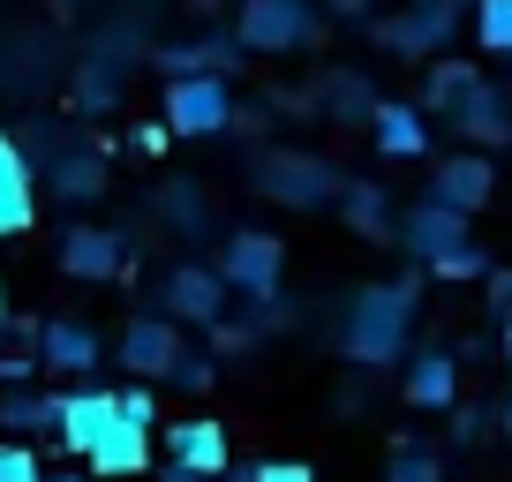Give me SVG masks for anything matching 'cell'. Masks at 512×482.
Listing matches in <instances>:
<instances>
[{
    "mask_svg": "<svg viewBox=\"0 0 512 482\" xmlns=\"http://www.w3.org/2000/svg\"><path fill=\"white\" fill-rule=\"evenodd\" d=\"M407 324H415V279H400V287H362L354 309H347V324H339V347H347V362H362V370H384V362H400Z\"/></svg>",
    "mask_w": 512,
    "mask_h": 482,
    "instance_id": "cell-1",
    "label": "cell"
},
{
    "mask_svg": "<svg viewBox=\"0 0 512 482\" xmlns=\"http://www.w3.org/2000/svg\"><path fill=\"white\" fill-rule=\"evenodd\" d=\"M317 38V8L309 0H241V23H234V46L249 53H294Z\"/></svg>",
    "mask_w": 512,
    "mask_h": 482,
    "instance_id": "cell-2",
    "label": "cell"
},
{
    "mask_svg": "<svg viewBox=\"0 0 512 482\" xmlns=\"http://www.w3.org/2000/svg\"><path fill=\"white\" fill-rule=\"evenodd\" d=\"M219 129H234L226 76H174L166 83V136H219Z\"/></svg>",
    "mask_w": 512,
    "mask_h": 482,
    "instance_id": "cell-3",
    "label": "cell"
},
{
    "mask_svg": "<svg viewBox=\"0 0 512 482\" xmlns=\"http://www.w3.org/2000/svg\"><path fill=\"white\" fill-rule=\"evenodd\" d=\"M279 272H287V241L264 234V226H249V234L226 241V257H219V287L226 294H279Z\"/></svg>",
    "mask_w": 512,
    "mask_h": 482,
    "instance_id": "cell-4",
    "label": "cell"
},
{
    "mask_svg": "<svg viewBox=\"0 0 512 482\" xmlns=\"http://www.w3.org/2000/svg\"><path fill=\"white\" fill-rule=\"evenodd\" d=\"M31 347H38V370H53V377H91L98 362H106V339L83 317H46Z\"/></svg>",
    "mask_w": 512,
    "mask_h": 482,
    "instance_id": "cell-5",
    "label": "cell"
},
{
    "mask_svg": "<svg viewBox=\"0 0 512 482\" xmlns=\"http://www.w3.org/2000/svg\"><path fill=\"white\" fill-rule=\"evenodd\" d=\"M121 370L136 377V385H166V370L181 362V332H174V317H128V332H121Z\"/></svg>",
    "mask_w": 512,
    "mask_h": 482,
    "instance_id": "cell-6",
    "label": "cell"
},
{
    "mask_svg": "<svg viewBox=\"0 0 512 482\" xmlns=\"http://www.w3.org/2000/svg\"><path fill=\"white\" fill-rule=\"evenodd\" d=\"M159 317H174V324H219V309H226V287H219V272H204V264H174L166 272V287H159Z\"/></svg>",
    "mask_w": 512,
    "mask_h": 482,
    "instance_id": "cell-7",
    "label": "cell"
},
{
    "mask_svg": "<svg viewBox=\"0 0 512 482\" xmlns=\"http://www.w3.org/2000/svg\"><path fill=\"white\" fill-rule=\"evenodd\" d=\"M264 189L279 196V204H332L347 181L332 174L324 159H302V151H279V159H264Z\"/></svg>",
    "mask_w": 512,
    "mask_h": 482,
    "instance_id": "cell-8",
    "label": "cell"
},
{
    "mask_svg": "<svg viewBox=\"0 0 512 482\" xmlns=\"http://www.w3.org/2000/svg\"><path fill=\"white\" fill-rule=\"evenodd\" d=\"M392 241H400V249H407L415 264H437L445 249H460V241H467V219H460V211H445V204H430V196H422V204L407 211L400 226H392Z\"/></svg>",
    "mask_w": 512,
    "mask_h": 482,
    "instance_id": "cell-9",
    "label": "cell"
},
{
    "mask_svg": "<svg viewBox=\"0 0 512 482\" xmlns=\"http://www.w3.org/2000/svg\"><path fill=\"white\" fill-rule=\"evenodd\" d=\"M166 460H174V467H189V475H211V482H219L226 467H234V445H226V422H211V415H196V422H174V430H166Z\"/></svg>",
    "mask_w": 512,
    "mask_h": 482,
    "instance_id": "cell-10",
    "label": "cell"
},
{
    "mask_svg": "<svg viewBox=\"0 0 512 482\" xmlns=\"http://www.w3.org/2000/svg\"><path fill=\"white\" fill-rule=\"evenodd\" d=\"M83 467H91L98 482H128V475H144V467H151V430H136V422H121V407H113L106 437H98V445L83 452Z\"/></svg>",
    "mask_w": 512,
    "mask_h": 482,
    "instance_id": "cell-11",
    "label": "cell"
},
{
    "mask_svg": "<svg viewBox=\"0 0 512 482\" xmlns=\"http://www.w3.org/2000/svg\"><path fill=\"white\" fill-rule=\"evenodd\" d=\"M490 189H497V166L482 159V151H460V159H445L437 166V181H430V204H445V211H482L490 204Z\"/></svg>",
    "mask_w": 512,
    "mask_h": 482,
    "instance_id": "cell-12",
    "label": "cell"
},
{
    "mask_svg": "<svg viewBox=\"0 0 512 482\" xmlns=\"http://www.w3.org/2000/svg\"><path fill=\"white\" fill-rule=\"evenodd\" d=\"M452 129L467 144H512V98L490 91V83H467L460 106H452Z\"/></svg>",
    "mask_w": 512,
    "mask_h": 482,
    "instance_id": "cell-13",
    "label": "cell"
},
{
    "mask_svg": "<svg viewBox=\"0 0 512 482\" xmlns=\"http://www.w3.org/2000/svg\"><path fill=\"white\" fill-rule=\"evenodd\" d=\"M31 219H38V196H31V166H23L16 136H0V241L31 234Z\"/></svg>",
    "mask_w": 512,
    "mask_h": 482,
    "instance_id": "cell-14",
    "label": "cell"
},
{
    "mask_svg": "<svg viewBox=\"0 0 512 482\" xmlns=\"http://www.w3.org/2000/svg\"><path fill=\"white\" fill-rule=\"evenodd\" d=\"M106 422H113V392L106 385H83V392H61V430H53V437L83 460V452L106 437Z\"/></svg>",
    "mask_w": 512,
    "mask_h": 482,
    "instance_id": "cell-15",
    "label": "cell"
},
{
    "mask_svg": "<svg viewBox=\"0 0 512 482\" xmlns=\"http://www.w3.org/2000/svg\"><path fill=\"white\" fill-rule=\"evenodd\" d=\"M452 23H460V16H452V8H437V0H407V8L384 23L377 38H384V46H400V53H437V46L452 38Z\"/></svg>",
    "mask_w": 512,
    "mask_h": 482,
    "instance_id": "cell-16",
    "label": "cell"
},
{
    "mask_svg": "<svg viewBox=\"0 0 512 482\" xmlns=\"http://www.w3.org/2000/svg\"><path fill=\"white\" fill-rule=\"evenodd\" d=\"M369 136H377L384 159H422V151H430V121H422V106H400V98L369 106Z\"/></svg>",
    "mask_w": 512,
    "mask_h": 482,
    "instance_id": "cell-17",
    "label": "cell"
},
{
    "mask_svg": "<svg viewBox=\"0 0 512 482\" xmlns=\"http://www.w3.org/2000/svg\"><path fill=\"white\" fill-rule=\"evenodd\" d=\"M460 400V362H452L445 347H422L415 362H407V407H452Z\"/></svg>",
    "mask_w": 512,
    "mask_h": 482,
    "instance_id": "cell-18",
    "label": "cell"
},
{
    "mask_svg": "<svg viewBox=\"0 0 512 482\" xmlns=\"http://www.w3.org/2000/svg\"><path fill=\"white\" fill-rule=\"evenodd\" d=\"M61 272L68 279H113V272H121V234H106V226H76V234L61 241Z\"/></svg>",
    "mask_w": 512,
    "mask_h": 482,
    "instance_id": "cell-19",
    "label": "cell"
},
{
    "mask_svg": "<svg viewBox=\"0 0 512 482\" xmlns=\"http://www.w3.org/2000/svg\"><path fill=\"white\" fill-rule=\"evenodd\" d=\"M0 430L31 437V430H61V392H0Z\"/></svg>",
    "mask_w": 512,
    "mask_h": 482,
    "instance_id": "cell-20",
    "label": "cell"
},
{
    "mask_svg": "<svg viewBox=\"0 0 512 482\" xmlns=\"http://www.w3.org/2000/svg\"><path fill=\"white\" fill-rule=\"evenodd\" d=\"M339 204H347L354 234H369V241H384V234H392V211H384V196L369 189V181H354V189H339Z\"/></svg>",
    "mask_w": 512,
    "mask_h": 482,
    "instance_id": "cell-21",
    "label": "cell"
},
{
    "mask_svg": "<svg viewBox=\"0 0 512 482\" xmlns=\"http://www.w3.org/2000/svg\"><path fill=\"white\" fill-rule=\"evenodd\" d=\"M475 38L512 61V0H475Z\"/></svg>",
    "mask_w": 512,
    "mask_h": 482,
    "instance_id": "cell-22",
    "label": "cell"
},
{
    "mask_svg": "<svg viewBox=\"0 0 512 482\" xmlns=\"http://www.w3.org/2000/svg\"><path fill=\"white\" fill-rule=\"evenodd\" d=\"M384 482H445V460H437V452H422V445H407V452H392Z\"/></svg>",
    "mask_w": 512,
    "mask_h": 482,
    "instance_id": "cell-23",
    "label": "cell"
},
{
    "mask_svg": "<svg viewBox=\"0 0 512 482\" xmlns=\"http://www.w3.org/2000/svg\"><path fill=\"white\" fill-rule=\"evenodd\" d=\"M53 189H61L68 204H83V196H98V189H106V174H98V159H68L61 174H53Z\"/></svg>",
    "mask_w": 512,
    "mask_h": 482,
    "instance_id": "cell-24",
    "label": "cell"
},
{
    "mask_svg": "<svg viewBox=\"0 0 512 482\" xmlns=\"http://www.w3.org/2000/svg\"><path fill=\"white\" fill-rule=\"evenodd\" d=\"M467 83H475V68H452V61H445V68H430V91H422V106H445V113H452Z\"/></svg>",
    "mask_w": 512,
    "mask_h": 482,
    "instance_id": "cell-25",
    "label": "cell"
},
{
    "mask_svg": "<svg viewBox=\"0 0 512 482\" xmlns=\"http://www.w3.org/2000/svg\"><path fill=\"white\" fill-rule=\"evenodd\" d=\"M430 272H437V279H490V257H482L475 241H460V249H445Z\"/></svg>",
    "mask_w": 512,
    "mask_h": 482,
    "instance_id": "cell-26",
    "label": "cell"
},
{
    "mask_svg": "<svg viewBox=\"0 0 512 482\" xmlns=\"http://www.w3.org/2000/svg\"><path fill=\"white\" fill-rule=\"evenodd\" d=\"M113 407H121V422H136V430H151V422H159V392H151V385L113 392Z\"/></svg>",
    "mask_w": 512,
    "mask_h": 482,
    "instance_id": "cell-27",
    "label": "cell"
},
{
    "mask_svg": "<svg viewBox=\"0 0 512 482\" xmlns=\"http://www.w3.org/2000/svg\"><path fill=\"white\" fill-rule=\"evenodd\" d=\"M0 482H46L38 475V452L16 445V437H0Z\"/></svg>",
    "mask_w": 512,
    "mask_h": 482,
    "instance_id": "cell-28",
    "label": "cell"
},
{
    "mask_svg": "<svg viewBox=\"0 0 512 482\" xmlns=\"http://www.w3.org/2000/svg\"><path fill=\"white\" fill-rule=\"evenodd\" d=\"M211 377H219V370H211V354H189V347H181V362L166 370V385H181V392H211Z\"/></svg>",
    "mask_w": 512,
    "mask_h": 482,
    "instance_id": "cell-29",
    "label": "cell"
},
{
    "mask_svg": "<svg viewBox=\"0 0 512 482\" xmlns=\"http://www.w3.org/2000/svg\"><path fill=\"white\" fill-rule=\"evenodd\" d=\"M256 482H317V475H309L302 460H264V467H256Z\"/></svg>",
    "mask_w": 512,
    "mask_h": 482,
    "instance_id": "cell-30",
    "label": "cell"
},
{
    "mask_svg": "<svg viewBox=\"0 0 512 482\" xmlns=\"http://www.w3.org/2000/svg\"><path fill=\"white\" fill-rule=\"evenodd\" d=\"M23 377H38V354H0V385H23Z\"/></svg>",
    "mask_w": 512,
    "mask_h": 482,
    "instance_id": "cell-31",
    "label": "cell"
},
{
    "mask_svg": "<svg viewBox=\"0 0 512 482\" xmlns=\"http://www.w3.org/2000/svg\"><path fill=\"white\" fill-rule=\"evenodd\" d=\"M136 144H144V151H151V159H159V151H166V144H174V136H166V121H151V129H136Z\"/></svg>",
    "mask_w": 512,
    "mask_h": 482,
    "instance_id": "cell-32",
    "label": "cell"
},
{
    "mask_svg": "<svg viewBox=\"0 0 512 482\" xmlns=\"http://www.w3.org/2000/svg\"><path fill=\"white\" fill-rule=\"evenodd\" d=\"M490 309H512V272H490Z\"/></svg>",
    "mask_w": 512,
    "mask_h": 482,
    "instance_id": "cell-33",
    "label": "cell"
},
{
    "mask_svg": "<svg viewBox=\"0 0 512 482\" xmlns=\"http://www.w3.org/2000/svg\"><path fill=\"white\" fill-rule=\"evenodd\" d=\"M159 482H211V475H189V467H174V460H166V467H159Z\"/></svg>",
    "mask_w": 512,
    "mask_h": 482,
    "instance_id": "cell-34",
    "label": "cell"
},
{
    "mask_svg": "<svg viewBox=\"0 0 512 482\" xmlns=\"http://www.w3.org/2000/svg\"><path fill=\"white\" fill-rule=\"evenodd\" d=\"M219 482H256V467H226V475Z\"/></svg>",
    "mask_w": 512,
    "mask_h": 482,
    "instance_id": "cell-35",
    "label": "cell"
},
{
    "mask_svg": "<svg viewBox=\"0 0 512 482\" xmlns=\"http://www.w3.org/2000/svg\"><path fill=\"white\" fill-rule=\"evenodd\" d=\"M332 8H339V16H362V0H332Z\"/></svg>",
    "mask_w": 512,
    "mask_h": 482,
    "instance_id": "cell-36",
    "label": "cell"
},
{
    "mask_svg": "<svg viewBox=\"0 0 512 482\" xmlns=\"http://www.w3.org/2000/svg\"><path fill=\"white\" fill-rule=\"evenodd\" d=\"M0 324H8V279H0Z\"/></svg>",
    "mask_w": 512,
    "mask_h": 482,
    "instance_id": "cell-37",
    "label": "cell"
},
{
    "mask_svg": "<svg viewBox=\"0 0 512 482\" xmlns=\"http://www.w3.org/2000/svg\"><path fill=\"white\" fill-rule=\"evenodd\" d=\"M497 422H505V430H512V392H505V415H497Z\"/></svg>",
    "mask_w": 512,
    "mask_h": 482,
    "instance_id": "cell-38",
    "label": "cell"
},
{
    "mask_svg": "<svg viewBox=\"0 0 512 482\" xmlns=\"http://www.w3.org/2000/svg\"><path fill=\"white\" fill-rule=\"evenodd\" d=\"M505 370H512V324H505Z\"/></svg>",
    "mask_w": 512,
    "mask_h": 482,
    "instance_id": "cell-39",
    "label": "cell"
},
{
    "mask_svg": "<svg viewBox=\"0 0 512 482\" xmlns=\"http://www.w3.org/2000/svg\"><path fill=\"white\" fill-rule=\"evenodd\" d=\"M437 8H452V16H460V0H437Z\"/></svg>",
    "mask_w": 512,
    "mask_h": 482,
    "instance_id": "cell-40",
    "label": "cell"
},
{
    "mask_svg": "<svg viewBox=\"0 0 512 482\" xmlns=\"http://www.w3.org/2000/svg\"><path fill=\"white\" fill-rule=\"evenodd\" d=\"M46 482H76V475H46Z\"/></svg>",
    "mask_w": 512,
    "mask_h": 482,
    "instance_id": "cell-41",
    "label": "cell"
},
{
    "mask_svg": "<svg viewBox=\"0 0 512 482\" xmlns=\"http://www.w3.org/2000/svg\"><path fill=\"white\" fill-rule=\"evenodd\" d=\"M400 8H407V0H400Z\"/></svg>",
    "mask_w": 512,
    "mask_h": 482,
    "instance_id": "cell-42",
    "label": "cell"
}]
</instances>
